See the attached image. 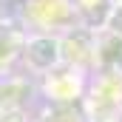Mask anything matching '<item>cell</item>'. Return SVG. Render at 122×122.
Listing matches in <instances>:
<instances>
[{"mask_svg": "<svg viewBox=\"0 0 122 122\" xmlns=\"http://www.w3.org/2000/svg\"><path fill=\"white\" fill-rule=\"evenodd\" d=\"M20 57L26 60V65L34 74H48L62 62V40L51 37V34H37V37L26 40Z\"/></svg>", "mask_w": 122, "mask_h": 122, "instance_id": "1", "label": "cell"}, {"mask_svg": "<svg viewBox=\"0 0 122 122\" xmlns=\"http://www.w3.org/2000/svg\"><path fill=\"white\" fill-rule=\"evenodd\" d=\"M46 97H48V102H77L82 97V85L74 82V77L51 74L48 85H46Z\"/></svg>", "mask_w": 122, "mask_h": 122, "instance_id": "2", "label": "cell"}, {"mask_svg": "<svg viewBox=\"0 0 122 122\" xmlns=\"http://www.w3.org/2000/svg\"><path fill=\"white\" fill-rule=\"evenodd\" d=\"M37 122H88V117L77 102H51Z\"/></svg>", "mask_w": 122, "mask_h": 122, "instance_id": "3", "label": "cell"}, {"mask_svg": "<svg viewBox=\"0 0 122 122\" xmlns=\"http://www.w3.org/2000/svg\"><path fill=\"white\" fill-rule=\"evenodd\" d=\"M23 46H26V40L14 26H0V65L23 54Z\"/></svg>", "mask_w": 122, "mask_h": 122, "instance_id": "4", "label": "cell"}]
</instances>
